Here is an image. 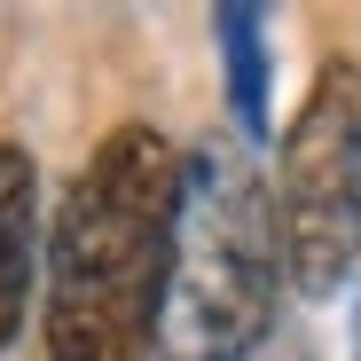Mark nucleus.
Here are the masks:
<instances>
[{
    "label": "nucleus",
    "mask_w": 361,
    "mask_h": 361,
    "mask_svg": "<svg viewBox=\"0 0 361 361\" xmlns=\"http://www.w3.org/2000/svg\"><path fill=\"white\" fill-rule=\"evenodd\" d=\"M275 228L298 298H338L361 275V63L322 55L275 142Z\"/></svg>",
    "instance_id": "obj_3"
},
{
    "label": "nucleus",
    "mask_w": 361,
    "mask_h": 361,
    "mask_svg": "<svg viewBox=\"0 0 361 361\" xmlns=\"http://www.w3.org/2000/svg\"><path fill=\"white\" fill-rule=\"evenodd\" d=\"M212 39H220V71H228V110H235V134L267 142L275 126V63H267V8L235 0V8H212Z\"/></svg>",
    "instance_id": "obj_5"
},
{
    "label": "nucleus",
    "mask_w": 361,
    "mask_h": 361,
    "mask_svg": "<svg viewBox=\"0 0 361 361\" xmlns=\"http://www.w3.org/2000/svg\"><path fill=\"white\" fill-rule=\"evenodd\" d=\"M180 149L126 118L71 173L47 220V361H157V314L173 275Z\"/></svg>",
    "instance_id": "obj_1"
},
{
    "label": "nucleus",
    "mask_w": 361,
    "mask_h": 361,
    "mask_svg": "<svg viewBox=\"0 0 361 361\" xmlns=\"http://www.w3.org/2000/svg\"><path fill=\"white\" fill-rule=\"evenodd\" d=\"M283 228L275 189L244 142L204 134L180 149L173 275L157 314V361H252L283 307Z\"/></svg>",
    "instance_id": "obj_2"
},
{
    "label": "nucleus",
    "mask_w": 361,
    "mask_h": 361,
    "mask_svg": "<svg viewBox=\"0 0 361 361\" xmlns=\"http://www.w3.org/2000/svg\"><path fill=\"white\" fill-rule=\"evenodd\" d=\"M39 275V165L24 142H0V353L16 345Z\"/></svg>",
    "instance_id": "obj_4"
}]
</instances>
